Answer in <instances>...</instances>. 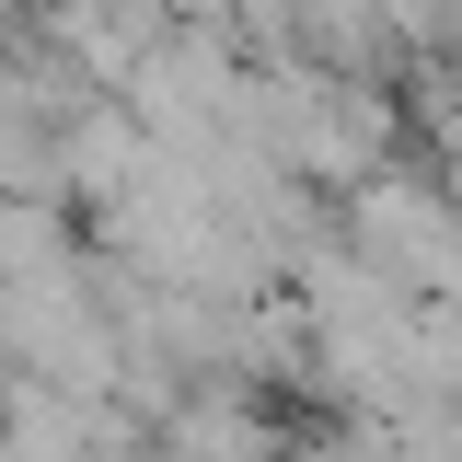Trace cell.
Returning a JSON list of instances; mask_svg holds the SVG:
<instances>
[{"label":"cell","instance_id":"cell-1","mask_svg":"<svg viewBox=\"0 0 462 462\" xmlns=\"http://www.w3.org/2000/svg\"><path fill=\"white\" fill-rule=\"evenodd\" d=\"M336 231H346V254H370L393 289H462V197L439 185L428 162H370L358 185H336Z\"/></svg>","mask_w":462,"mask_h":462},{"label":"cell","instance_id":"cell-2","mask_svg":"<svg viewBox=\"0 0 462 462\" xmlns=\"http://www.w3.org/2000/svg\"><path fill=\"white\" fill-rule=\"evenodd\" d=\"M139 462H289V428L243 382H185V393L139 428Z\"/></svg>","mask_w":462,"mask_h":462},{"label":"cell","instance_id":"cell-3","mask_svg":"<svg viewBox=\"0 0 462 462\" xmlns=\"http://www.w3.org/2000/svg\"><path fill=\"white\" fill-rule=\"evenodd\" d=\"M289 35H300V58H324V69H346V81H382L393 69V23H382V0H289Z\"/></svg>","mask_w":462,"mask_h":462}]
</instances>
